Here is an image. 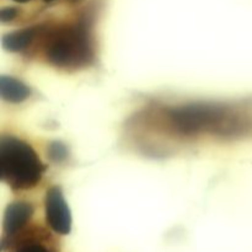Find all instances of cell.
Wrapping results in <instances>:
<instances>
[{
  "mask_svg": "<svg viewBox=\"0 0 252 252\" xmlns=\"http://www.w3.org/2000/svg\"><path fill=\"white\" fill-rule=\"evenodd\" d=\"M44 58L63 70H78L95 61V41L88 21H76L56 29H44Z\"/></svg>",
  "mask_w": 252,
  "mask_h": 252,
  "instance_id": "obj_1",
  "label": "cell"
},
{
  "mask_svg": "<svg viewBox=\"0 0 252 252\" xmlns=\"http://www.w3.org/2000/svg\"><path fill=\"white\" fill-rule=\"evenodd\" d=\"M170 128L182 135H197L203 133L231 135L239 133L241 122L230 107L212 103L170 107L165 113Z\"/></svg>",
  "mask_w": 252,
  "mask_h": 252,
  "instance_id": "obj_2",
  "label": "cell"
},
{
  "mask_svg": "<svg viewBox=\"0 0 252 252\" xmlns=\"http://www.w3.org/2000/svg\"><path fill=\"white\" fill-rule=\"evenodd\" d=\"M33 148L14 135L0 138V175L12 189H29L37 186L46 171Z\"/></svg>",
  "mask_w": 252,
  "mask_h": 252,
  "instance_id": "obj_3",
  "label": "cell"
},
{
  "mask_svg": "<svg viewBox=\"0 0 252 252\" xmlns=\"http://www.w3.org/2000/svg\"><path fill=\"white\" fill-rule=\"evenodd\" d=\"M44 213L49 228L59 235H68L71 230V216L59 186L48 189L44 198Z\"/></svg>",
  "mask_w": 252,
  "mask_h": 252,
  "instance_id": "obj_4",
  "label": "cell"
},
{
  "mask_svg": "<svg viewBox=\"0 0 252 252\" xmlns=\"http://www.w3.org/2000/svg\"><path fill=\"white\" fill-rule=\"evenodd\" d=\"M34 213L31 203L25 201H16L6 207L2 220V239L1 249L11 244L20 233L29 225Z\"/></svg>",
  "mask_w": 252,
  "mask_h": 252,
  "instance_id": "obj_5",
  "label": "cell"
},
{
  "mask_svg": "<svg viewBox=\"0 0 252 252\" xmlns=\"http://www.w3.org/2000/svg\"><path fill=\"white\" fill-rule=\"evenodd\" d=\"M44 27L33 26L10 32L2 37V47L9 52H22L29 48L37 38H41Z\"/></svg>",
  "mask_w": 252,
  "mask_h": 252,
  "instance_id": "obj_6",
  "label": "cell"
},
{
  "mask_svg": "<svg viewBox=\"0 0 252 252\" xmlns=\"http://www.w3.org/2000/svg\"><path fill=\"white\" fill-rule=\"evenodd\" d=\"M0 96L6 102L21 103L31 96V89L12 76L2 75L0 78Z\"/></svg>",
  "mask_w": 252,
  "mask_h": 252,
  "instance_id": "obj_7",
  "label": "cell"
},
{
  "mask_svg": "<svg viewBox=\"0 0 252 252\" xmlns=\"http://www.w3.org/2000/svg\"><path fill=\"white\" fill-rule=\"evenodd\" d=\"M12 252H56V250L46 240L37 235H31L21 239Z\"/></svg>",
  "mask_w": 252,
  "mask_h": 252,
  "instance_id": "obj_8",
  "label": "cell"
},
{
  "mask_svg": "<svg viewBox=\"0 0 252 252\" xmlns=\"http://www.w3.org/2000/svg\"><path fill=\"white\" fill-rule=\"evenodd\" d=\"M48 157L53 162L61 164L68 158V149L61 142H52L48 147Z\"/></svg>",
  "mask_w": 252,
  "mask_h": 252,
  "instance_id": "obj_9",
  "label": "cell"
},
{
  "mask_svg": "<svg viewBox=\"0 0 252 252\" xmlns=\"http://www.w3.org/2000/svg\"><path fill=\"white\" fill-rule=\"evenodd\" d=\"M17 14H19V11H17V9H15V7H4V9L0 11V20H1L2 22L12 21V20L17 16Z\"/></svg>",
  "mask_w": 252,
  "mask_h": 252,
  "instance_id": "obj_10",
  "label": "cell"
},
{
  "mask_svg": "<svg viewBox=\"0 0 252 252\" xmlns=\"http://www.w3.org/2000/svg\"><path fill=\"white\" fill-rule=\"evenodd\" d=\"M14 1H17V2H27V1H30V0H14Z\"/></svg>",
  "mask_w": 252,
  "mask_h": 252,
  "instance_id": "obj_11",
  "label": "cell"
},
{
  "mask_svg": "<svg viewBox=\"0 0 252 252\" xmlns=\"http://www.w3.org/2000/svg\"><path fill=\"white\" fill-rule=\"evenodd\" d=\"M44 1H46V2H52V1H54V0H44Z\"/></svg>",
  "mask_w": 252,
  "mask_h": 252,
  "instance_id": "obj_12",
  "label": "cell"
},
{
  "mask_svg": "<svg viewBox=\"0 0 252 252\" xmlns=\"http://www.w3.org/2000/svg\"><path fill=\"white\" fill-rule=\"evenodd\" d=\"M71 1H76V0H71Z\"/></svg>",
  "mask_w": 252,
  "mask_h": 252,
  "instance_id": "obj_13",
  "label": "cell"
}]
</instances>
